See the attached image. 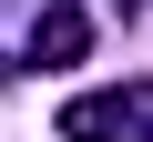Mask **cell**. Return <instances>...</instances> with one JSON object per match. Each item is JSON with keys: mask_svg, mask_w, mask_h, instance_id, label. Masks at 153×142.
<instances>
[{"mask_svg": "<svg viewBox=\"0 0 153 142\" xmlns=\"http://www.w3.org/2000/svg\"><path fill=\"white\" fill-rule=\"evenodd\" d=\"M82 51H92V20L71 10V0H41V10H31V61L41 71H71Z\"/></svg>", "mask_w": 153, "mask_h": 142, "instance_id": "7a4b0ae2", "label": "cell"}, {"mask_svg": "<svg viewBox=\"0 0 153 142\" xmlns=\"http://www.w3.org/2000/svg\"><path fill=\"white\" fill-rule=\"evenodd\" d=\"M51 132H61V142H153V81H112V91H71Z\"/></svg>", "mask_w": 153, "mask_h": 142, "instance_id": "6da1fadb", "label": "cell"}, {"mask_svg": "<svg viewBox=\"0 0 153 142\" xmlns=\"http://www.w3.org/2000/svg\"><path fill=\"white\" fill-rule=\"evenodd\" d=\"M0 81H10V61H0Z\"/></svg>", "mask_w": 153, "mask_h": 142, "instance_id": "3957f363", "label": "cell"}, {"mask_svg": "<svg viewBox=\"0 0 153 142\" xmlns=\"http://www.w3.org/2000/svg\"><path fill=\"white\" fill-rule=\"evenodd\" d=\"M123 10H143V0H123Z\"/></svg>", "mask_w": 153, "mask_h": 142, "instance_id": "277c9868", "label": "cell"}]
</instances>
